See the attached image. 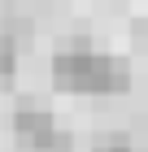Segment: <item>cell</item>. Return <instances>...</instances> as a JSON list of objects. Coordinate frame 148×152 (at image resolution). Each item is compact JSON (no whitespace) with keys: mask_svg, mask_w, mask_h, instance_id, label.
Returning <instances> with one entry per match:
<instances>
[{"mask_svg":"<svg viewBox=\"0 0 148 152\" xmlns=\"http://www.w3.org/2000/svg\"><path fill=\"white\" fill-rule=\"evenodd\" d=\"M96 152H131V148H126V139H113V143H109V148H105V143H100V148H96Z\"/></svg>","mask_w":148,"mask_h":152,"instance_id":"cell-4","label":"cell"},{"mask_svg":"<svg viewBox=\"0 0 148 152\" xmlns=\"http://www.w3.org/2000/svg\"><path fill=\"white\" fill-rule=\"evenodd\" d=\"M52 87L57 91H83V96H118L131 87V70L122 57L91 52L87 39H70L52 57Z\"/></svg>","mask_w":148,"mask_h":152,"instance_id":"cell-1","label":"cell"},{"mask_svg":"<svg viewBox=\"0 0 148 152\" xmlns=\"http://www.w3.org/2000/svg\"><path fill=\"white\" fill-rule=\"evenodd\" d=\"M13 135H18V143L26 152H57V143H61L52 113L48 109H31V104L13 113Z\"/></svg>","mask_w":148,"mask_h":152,"instance_id":"cell-2","label":"cell"},{"mask_svg":"<svg viewBox=\"0 0 148 152\" xmlns=\"http://www.w3.org/2000/svg\"><path fill=\"white\" fill-rule=\"evenodd\" d=\"M18 70V48H13V35H4V78H13Z\"/></svg>","mask_w":148,"mask_h":152,"instance_id":"cell-3","label":"cell"}]
</instances>
